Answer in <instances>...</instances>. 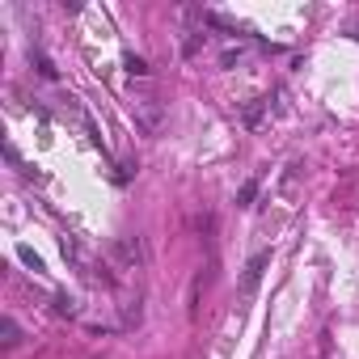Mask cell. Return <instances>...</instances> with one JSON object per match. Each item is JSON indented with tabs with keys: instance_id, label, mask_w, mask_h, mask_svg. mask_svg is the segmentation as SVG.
<instances>
[{
	"instance_id": "6da1fadb",
	"label": "cell",
	"mask_w": 359,
	"mask_h": 359,
	"mask_svg": "<svg viewBox=\"0 0 359 359\" xmlns=\"http://www.w3.org/2000/svg\"><path fill=\"white\" fill-rule=\"evenodd\" d=\"M140 262H144L140 237H118V241H114V266H118V271H135Z\"/></svg>"
},
{
	"instance_id": "7a4b0ae2",
	"label": "cell",
	"mask_w": 359,
	"mask_h": 359,
	"mask_svg": "<svg viewBox=\"0 0 359 359\" xmlns=\"http://www.w3.org/2000/svg\"><path fill=\"white\" fill-rule=\"evenodd\" d=\"M266 266H271V250H258V254L245 262V275H241V296H254V292H258V283H262Z\"/></svg>"
},
{
	"instance_id": "3957f363",
	"label": "cell",
	"mask_w": 359,
	"mask_h": 359,
	"mask_svg": "<svg viewBox=\"0 0 359 359\" xmlns=\"http://www.w3.org/2000/svg\"><path fill=\"white\" fill-rule=\"evenodd\" d=\"M131 114H135V123H140L148 135L161 131V102H156V97H140V102L131 106Z\"/></svg>"
},
{
	"instance_id": "277c9868",
	"label": "cell",
	"mask_w": 359,
	"mask_h": 359,
	"mask_svg": "<svg viewBox=\"0 0 359 359\" xmlns=\"http://www.w3.org/2000/svg\"><path fill=\"white\" fill-rule=\"evenodd\" d=\"M262 114H266V97H250V102H245V110H241L245 127H258V123H262Z\"/></svg>"
},
{
	"instance_id": "5b68a950",
	"label": "cell",
	"mask_w": 359,
	"mask_h": 359,
	"mask_svg": "<svg viewBox=\"0 0 359 359\" xmlns=\"http://www.w3.org/2000/svg\"><path fill=\"white\" fill-rule=\"evenodd\" d=\"M0 342H5V346H18V342H22V330H18V321H13V317L0 321Z\"/></svg>"
},
{
	"instance_id": "8992f818",
	"label": "cell",
	"mask_w": 359,
	"mask_h": 359,
	"mask_svg": "<svg viewBox=\"0 0 359 359\" xmlns=\"http://www.w3.org/2000/svg\"><path fill=\"white\" fill-rule=\"evenodd\" d=\"M18 258H22V262H26V266H30L34 275H47V266H43V258H39V254H34L30 245H18Z\"/></svg>"
},
{
	"instance_id": "52a82bcc",
	"label": "cell",
	"mask_w": 359,
	"mask_h": 359,
	"mask_svg": "<svg viewBox=\"0 0 359 359\" xmlns=\"http://www.w3.org/2000/svg\"><path fill=\"white\" fill-rule=\"evenodd\" d=\"M254 199H258V177H250V182L237 191V208H254Z\"/></svg>"
},
{
	"instance_id": "ba28073f",
	"label": "cell",
	"mask_w": 359,
	"mask_h": 359,
	"mask_svg": "<svg viewBox=\"0 0 359 359\" xmlns=\"http://www.w3.org/2000/svg\"><path fill=\"white\" fill-rule=\"evenodd\" d=\"M30 60H34V64H39V72H43V76H47V81H55V64H51V60H47V55H43V51H34V55H30Z\"/></svg>"
},
{
	"instance_id": "9c48e42d",
	"label": "cell",
	"mask_w": 359,
	"mask_h": 359,
	"mask_svg": "<svg viewBox=\"0 0 359 359\" xmlns=\"http://www.w3.org/2000/svg\"><path fill=\"white\" fill-rule=\"evenodd\" d=\"M55 313H64V317H76V300L60 292V296H55Z\"/></svg>"
},
{
	"instance_id": "30bf717a",
	"label": "cell",
	"mask_w": 359,
	"mask_h": 359,
	"mask_svg": "<svg viewBox=\"0 0 359 359\" xmlns=\"http://www.w3.org/2000/svg\"><path fill=\"white\" fill-rule=\"evenodd\" d=\"M127 72H131V76H148V64H144L140 55H127Z\"/></svg>"
},
{
	"instance_id": "8fae6325",
	"label": "cell",
	"mask_w": 359,
	"mask_h": 359,
	"mask_svg": "<svg viewBox=\"0 0 359 359\" xmlns=\"http://www.w3.org/2000/svg\"><path fill=\"white\" fill-rule=\"evenodd\" d=\"M355 39H359V30H355Z\"/></svg>"
}]
</instances>
